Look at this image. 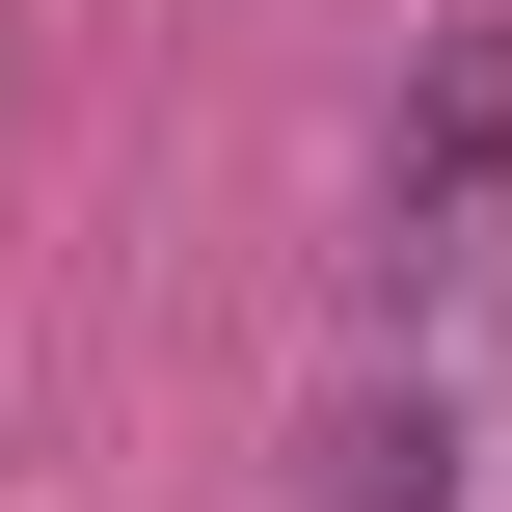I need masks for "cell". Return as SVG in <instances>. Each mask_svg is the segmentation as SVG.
Here are the masks:
<instances>
[{"mask_svg":"<svg viewBox=\"0 0 512 512\" xmlns=\"http://www.w3.org/2000/svg\"><path fill=\"white\" fill-rule=\"evenodd\" d=\"M512 270V0H459L432 54H405V135H378V297L432 324V297H486Z\"/></svg>","mask_w":512,"mask_h":512,"instance_id":"6da1fadb","label":"cell"},{"mask_svg":"<svg viewBox=\"0 0 512 512\" xmlns=\"http://www.w3.org/2000/svg\"><path fill=\"white\" fill-rule=\"evenodd\" d=\"M459 486V432H432V378H405V405H351V432H324V512H432Z\"/></svg>","mask_w":512,"mask_h":512,"instance_id":"7a4b0ae2","label":"cell"}]
</instances>
